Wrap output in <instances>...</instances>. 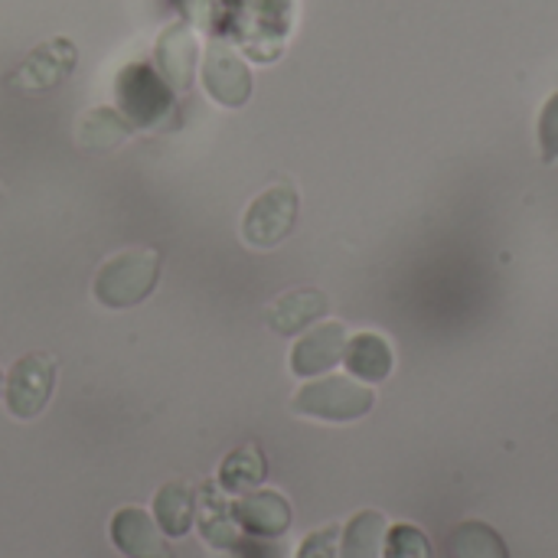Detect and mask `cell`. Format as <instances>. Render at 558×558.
Returning a JSON list of instances; mask_svg holds the SVG:
<instances>
[{
    "label": "cell",
    "instance_id": "1",
    "mask_svg": "<svg viewBox=\"0 0 558 558\" xmlns=\"http://www.w3.org/2000/svg\"><path fill=\"white\" fill-rule=\"evenodd\" d=\"M160 281V252L154 248H124L101 262L92 294L108 311H128L150 298Z\"/></svg>",
    "mask_w": 558,
    "mask_h": 558
},
{
    "label": "cell",
    "instance_id": "2",
    "mask_svg": "<svg viewBox=\"0 0 558 558\" xmlns=\"http://www.w3.org/2000/svg\"><path fill=\"white\" fill-rule=\"evenodd\" d=\"M114 98H118V111L134 128H147V131L160 128L173 111V88L147 62H131L118 72Z\"/></svg>",
    "mask_w": 558,
    "mask_h": 558
},
{
    "label": "cell",
    "instance_id": "3",
    "mask_svg": "<svg viewBox=\"0 0 558 558\" xmlns=\"http://www.w3.org/2000/svg\"><path fill=\"white\" fill-rule=\"evenodd\" d=\"M376 396L360 386L356 379L347 376H327V379H314L307 386L298 389V396L291 399V412L304 415V418H317V422H356L373 409Z\"/></svg>",
    "mask_w": 558,
    "mask_h": 558
},
{
    "label": "cell",
    "instance_id": "4",
    "mask_svg": "<svg viewBox=\"0 0 558 558\" xmlns=\"http://www.w3.org/2000/svg\"><path fill=\"white\" fill-rule=\"evenodd\" d=\"M52 392H56V360L49 353L20 356L3 376V409L16 422L39 418Z\"/></svg>",
    "mask_w": 558,
    "mask_h": 558
},
{
    "label": "cell",
    "instance_id": "5",
    "mask_svg": "<svg viewBox=\"0 0 558 558\" xmlns=\"http://www.w3.org/2000/svg\"><path fill=\"white\" fill-rule=\"evenodd\" d=\"M298 209H301V196L288 183H278V186H268L265 193H258L242 216L245 245L262 248V252L278 248L291 235V229L298 222Z\"/></svg>",
    "mask_w": 558,
    "mask_h": 558
},
{
    "label": "cell",
    "instance_id": "6",
    "mask_svg": "<svg viewBox=\"0 0 558 558\" xmlns=\"http://www.w3.org/2000/svg\"><path fill=\"white\" fill-rule=\"evenodd\" d=\"M203 85L216 105L242 108L252 98V69L229 43L213 39L203 56Z\"/></svg>",
    "mask_w": 558,
    "mask_h": 558
},
{
    "label": "cell",
    "instance_id": "7",
    "mask_svg": "<svg viewBox=\"0 0 558 558\" xmlns=\"http://www.w3.org/2000/svg\"><path fill=\"white\" fill-rule=\"evenodd\" d=\"M235 500L216 484V481H206L196 487V533L199 539L216 549V553H229L239 546V520H235Z\"/></svg>",
    "mask_w": 558,
    "mask_h": 558
},
{
    "label": "cell",
    "instance_id": "8",
    "mask_svg": "<svg viewBox=\"0 0 558 558\" xmlns=\"http://www.w3.org/2000/svg\"><path fill=\"white\" fill-rule=\"evenodd\" d=\"M108 536H111V546L124 558H173L157 520L141 507L114 510L108 523Z\"/></svg>",
    "mask_w": 558,
    "mask_h": 558
},
{
    "label": "cell",
    "instance_id": "9",
    "mask_svg": "<svg viewBox=\"0 0 558 558\" xmlns=\"http://www.w3.org/2000/svg\"><path fill=\"white\" fill-rule=\"evenodd\" d=\"M235 504V520H239V530L255 536V539H281L288 530H291V504L278 494V490H248L242 497H232Z\"/></svg>",
    "mask_w": 558,
    "mask_h": 558
},
{
    "label": "cell",
    "instance_id": "10",
    "mask_svg": "<svg viewBox=\"0 0 558 558\" xmlns=\"http://www.w3.org/2000/svg\"><path fill=\"white\" fill-rule=\"evenodd\" d=\"M343 350H347V327L337 324V320H327V324L307 330L294 343V350H291V373L298 379L324 376V373H330L343 360Z\"/></svg>",
    "mask_w": 558,
    "mask_h": 558
},
{
    "label": "cell",
    "instance_id": "11",
    "mask_svg": "<svg viewBox=\"0 0 558 558\" xmlns=\"http://www.w3.org/2000/svg\"><path fill=\"white\" fill-rule=\"evenodd\" d=\"M196 36L190 29V23H173L160 33L154 59H157V72L163 75V82L173 92H186L193 85V72H196Z\"/></svg>",
    "mask_w": 558,
    "mask_h": 558
},
{
    "label": "cell",
    "instance_id": "12",
    "mask_svg": "<svg viewBox=\"0 0 558 558\" xmlns=\"http://www.w3.org/2000/svg\"><path fill=\"white\" fill-rule=\"evenodd\" d=\"M327 311H330L327 294H320L317 288H298V291H288V294L275 298L265 307V320H268V327L275 333L294 337V333L307 330L314 320H320Z\"/></svg>",
    "mask_w": 558,
    "mask_h": 558
},
{
    "label": "cell",
    "instance_id": "13",
    "mask_svg": "<svg viewBox=\"0 0 558 558\" xmlns=\"http://www.w3.org/2000/svg\"><path fill=\"white\" fill-rule=\"evenodd\" d=\"M167 539H183L196 526V487L186 481H167L154 494V513H150Z\"/></svg>",
    "mask_w": 558,
    "mask_h": 558
},
{
    "label": "cell",
    "instance_id": "14",
    "mask_svg": "<svg viewBox=\"0 0 558 558\" xmlns=\"http://www.w3.org/2000/svg\"><path fill=\"white\" fill-rule=\"evenodd\" d=\"M134 134V124L118 111V108H88L82 118H78V128H75V141L78 147L92 150V154H105V150H114L121 147L128 137Z\"/></svg>",
    "mask_w": 558,
    "mask_h": 558
},
{
    "label": "cell",
    "instance_id": "15",
    "mask_svg": "<svg viewBox=\"0 0 558 558\" xmlns=\"http://www.w3.org/2000/svg\"><path fill=\"white\" fill-rule=\"evenodd\" d=\"M265 477H268V461H265L258 445H242V448L229 451L216 471V484L229 497H242L248 490H258L265 484Z\"/></svg>",
    "mask_w": 558,
    "mask_h": 558
},
{
    "label": "cell",
    "instance_id": "16",
    "mask_svg": "<svg viewBox=\"0 0 558 558\" xmlns=\"http://www.w3.org/2000/svg\"><path fill=\"white\" fill-rule=\"evenodd\" d=\"M343 366L360 383H383L392 373V350L379 333H356L347 340Z\"/></svg>",
    "mask_w": 558,
    "mask_h": 558
},
{
    "label": "cell",
    "instance_id": "17",
    "mask_svg": "<svg viewBox=\"0 0 558 558\" xmlns=\"http://www.w3.org/2000/svg\"><path fill=\"white\" fill-rule=\"evenodd\" d=\"M72 59H75V52H72V43H69V39L46 43V46H39V49L29 56V62L20 69L16 78H20L23 88H29V92L52 88L56 82H62V78L69 75Z\"/></svg>",
    "mask_w": 558,
    "mask_h": 558
},
{
    "label": "cell",
    "instance_id": "18",
    "mask_svg": "<svg viewBox=\"0 0 558 558\" xmlns=\"http://www.w3.org/2000/svg\"><path fill=\"white\" fill-rule=\"evenodd\" d=\"M383 539H386V517L376 510H363L340 533V558H379Z\"/></svg>",
    "mask_w": 558,
    "mask_h": 558
},
{
    "label": "cell",
    "instance_id": "19",
    "mask_svg": "<svg viewBox=\"0 0 558 558\" xmlns=\"http://www.w3.org/2000/svg\"><path fill=\"white\" fill-rule=\"evenodd\" d=\"M451 558H510V553L487 523H464L451 536Z\"/></svg>",
    "mask_w": 558,
    "mask_h": 558
},
{
    "label": "cell",
    "instance_id": "20",
    "mask_svg": "<svg viewBox=\"0 0 558 558\" xmlns=\"http://www.w3.org/2000/svg\"><path fill=\"white\" fill-rule=\"evenodd\" d=\"M383 556L386 558H432V546L425 539L422 530L409 526V523H399L392 530H386V539H383Z\"/></svg>",
    "mask_w": 558,
    "mask_h": 558
},
{
    "label": "cell",
    "instance_id": "21",
    "mask_svg": "<svg viewBox=\"0 0 558 558\" xmlns=\"http://www.w3.org/2000/svg\"><path fill=\"white\" fill-rule=\"evenodd\" d=\"M294 558H340V526H324L304 536Z\"/></svg>",
    "mask_w": 558,
    "mask_h": 558
},
{
    "label": "cell",
    "instance_id": "22",
    "mask_svg": "<svg viewBox=\"0 0 558 558\" xmlns=\"http://www.w3.org/2000/svg\"><path fill=\"white\" fill-rule=\"evenodd\" d=\"M539 144H543V160L553 163L558 160V95L549 98V105L543 108V121H539Z\"/></svg>",
    "mask_w": 558,
    "mask_h": 558
},
{
    "label": "cell",
    "instance_id": "23",
    "mask_svg": "<svg viewBox=\"0 0 558 558\" xmlns=\"http://www.w3.org/2000/svg\"><path fill=\"white\" fill-rule=\"evenodd\" d=\"M0 199H3V186H0Z\"/></svg>",
    "mask_w": 558,
    "mask_h": 558
}]
</instances>
